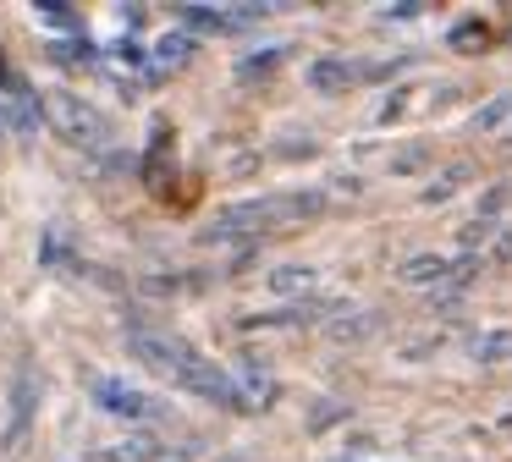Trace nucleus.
I'll list each match as a JSON object with an SVG mask.
<instances>
[{"label":"nucleus","instance_id":"obj_20","mask_svg":"<svg viewBox=\"0 0 512 462\" xmlns=\"http://www.w3.org/2000/svg\"><path fill=\"white\" fill-rule=\"evenodd\" d=\"M507 149H512V132H507Z\"/></svg>","mask_w":512,"mask_h":462},{"label":"nucleus","instance_id":"obj_12","mask_svg":"<svg viewBox=\"0 0 512 462\" xmlns=\"http://www.w3.org/2000/svg\"><path fill=\"white\" fill-rule=\"evenodd\" d=\"M474 358L479 363H507L512 358V330H485V336L474 341Z\"/></svg>","mask_w":512,"mask_h":462},{"label":"nucleus","instance_id":"obj_18","mask_svg":"<svg viewBox=\"0 0 512 462\" xmlns=\"http://www.w3.org/2000/svg\"><path fill=\"white\" fill-rule=\"evenodd\" d=\"M6 132H12V127H6V110H0V138H6Z\"/></svg>","mask_w":512,"mask_h":462},{"label":"nucleus","instance_id":"obj_5","mask_svg":"<svg viewBox=\"0 0 512 462\" xmlns=\"http://www.w3.org/2000/svg\"><path fill=\"white\" fill-rule=\"evenodd\" d=\"M309 88L314 94H342L347 83H364V61H347V55H320V61H309Z\"/></svg>","mask_w":512,"mask_h":462},{"label":"nucleus","instance_id":"obj_13","mask_svg":"<svg viewBox=\"0 0 512 462\" xmlns=\"http://www.w3.org/2000/svg\"><path fill=\"white\" fill-rule=\"evenodd\" d=\"M463 176H468V165H446V171L435 176L430 187H424V204H446V198H452L457 187H463Z\"/></svg>","mask_w":512,"mask_h":462},{"label":"nucleus","instance_id":"obj_9","mask_svg":"<svg viewBox=\"0 0 512 462\" xmlns=\"http://www.w3.org/2000/svg\"><path fill=\"white\" fill-rule=\"evenodd\" d=\"M397 275H402L408 286H441L446 275H452V264H446L441 253H419V259H408Z\"/></svg>","mask_w":512,"mask_h":462},{"label":"nucleus","instance_id":"obj_3","mask_svg":"<svg viewBox=\"0 0 512 462\" xmlns=\"http://www.w3.org/2000/svg\"><path fill=\"white\" fill-rule=\"evenodd\" d=\"M34 407H39V374L28 369V363H17L12 391H6V429H0V446H6V457H17V451L28 446V429H34Z\"/></svg>","mask_w":512,"mask_h":462},{"label":"nucleus","instance_id":"obj_15","mask_svg":"<svg viewBox=\"0 0 512 462\" xmlns=\"http://www.w3.org/2000/svg\"><path fill=\"white\" fill-rule=\"evenodd\" d=\"M270 286H276V292H309V286H314V270H309V264H287V270L270 275Z\"/></svg>","mask_w":512,"mask_h":462},{"label":"nucleus","instance_id":"obj_8","mask_svg":"<svg viewBox=\"0 0 512 462\" xmlns=\"http://www.w3.org/2000/svg\"><path fill=\"white\" fill-rule=\"evenodd\" d=\"M89 462H160V446L149 435H127V440L105 446L100 457H89Z\"/></svg>","mask_w":512,"mask_h":462},{"label":"nucleus","instance_id":"obj_7","mask_svg":"<svg viewBox=\"0 0 512 462\" xmlns=\"http://www.w3.org/2000/svg\"><path fill=\"white\" fill-rule=\"evenodd\" d=\"M232 380H237V391H243L248 413H254V407H270V396H276V380H270V374L259 369V358H248L243 369L232 374Z\"/></svg>","mask_w":512,"mask_h":462},{"label":"nucleus","instance_id":"obj_2","mask_svg":"<svg viewBox=\"0 0 512 462\" xmlns=\"http://www.w3.org/2000/svg\"><path fill=\"white\" fill-rule=\"evenodd\" d=\"M45 121L67 143H78V149H105V143H111V121H105L83 94H67V88H50L45 94Z\"/></svg>","mask_w":512,"mask_h":462},{"label":"nucleus","instance_id":"obj_10","mask_svg":"<svg viewBox=\"0 0 512 462\" xmlns=\"http://www.w3.org/2000/svg\"><path fill=\"white\" fill-rule=\"evenodd\" d=\"M188 55H193V39H188V33H166V39L155 44V66H160V72H177V66H188Z\"/></svg>","mask_w":512,"mask_h":462},{"label":"nucleus","instance_id":"obj_14","mask_svg":"<svg viewBox=\"0 0 512 462\" xmlns=\"http://www.w3.org/2000/svg\"><path fill=\"white\" fill-rule=\"evenodd\" d=\"M485 44H490V28H485V22L468 17V22H457V28H452V50L474 55V50H485Z\"/></svg>","mask_w":512,"mask_h":462},{"label":"nucleus","instance_id":"obj_4","mask_svg":"<svg viewBox=\"0 0 512 462\" xmlns=\"http://www.w3.org/2000/svg\"><path fill=\"white\" fill-rule=\"evenodd\" d=\"M94 402H100L111 418H149V396L138 391V385L116 380V374H105V380H94Z\"/></svg>","mask_w":512,"mask_h":462},{"label":"nucleus","instance_id":"obj_21","mask_svg":"<svg viewBox=\"0 0 512 462\" xmlns=\"http://www.w3.org/2000/svg\"><path fill=\"white\" fill-rule=\"evenodd\" d=\"M342 462H347V457H342Z\"/></svg>","mask_w":512,"mask_h":462},{"label":"nucleus","instance_id":"obj_16","mask_svg":"<svg viewBox=\"0 0 512 462\" xmlns=\"http://www.w3.org/2000/svg\"><path fill=\"white\" fill-rule=\"evenodd\" d=\"M507 116H512V94H496L485 110H474V127H479V132H496Z\"/></svg>","mask_w":512,"mask_h":462},{"label":"nucleus","instance_id":"obj_6","mask_svg":"<svg viewBox=\"0 0 512 462\" xmlns=\"http://www.w3.org/2000/svg\"><path fill=\"white\" fill-rule=\"evenodd\" d=\"M0 110H6V127L12 132H34L39 127V94L23 83V77H6V94H0Z\"/></svg>","mask_w":512,"mask_h":462},{"label":"nucleus","instance_id":"obj_11","mask_svg":"<svg viewBox=\"0 0 512 462\" xmlns=\"http://www.w3.org/2000/svg\"><path fill=\"white\" fill-rule=\"evenodd\" d=\"M166 154H171V138H166V132H155V143H149V160H144L149 193H166Z\"/></svg>","mask_w":512,"mask_h":462},{"label":"nucleus","instance_id":"obj_19","mask_svg":"<svg viewBox=\"0 0 512 462\" xmlns=\"http://www.w3.org/2000/svg\"><path fill=\"white\" fill-rule=\"evenodd\" d=\"M6 77H12V72H6V55H0V83H6Z\"/></svg>","mask_w":512,"mask_h":462},{"label":"nucleus","instance_id":"obj_1","mask_svg":"<svg viewBox=\"0 0 512 462\" xmlns=\"http://www.w3.org/2000/svg\"><path fill=\"white\" fill-rule=\"evenodd\" d=\"M325 209L320 187H292V193H259V198H237L221 204L210 220V242L221 237H259V231H292L303 220H314Z\"/></svg>","mask_w":512,"mask_h":462},{"label":"nucleus","instance_id":"obj_17","mask_svg":"<svg viewBox=\"0 0 512 462\" xmlns=\"http://www.w3.org/2000/svg\"><path fill=\"white\" fill-rule=\"evenodd\" d=\"M281 55H287V44H270L265 55H243V61H237V72H243V77H254V72H270V66L281 61Z\"/></svg>","mask_w":512,"mask_h":462}]
</instances>
